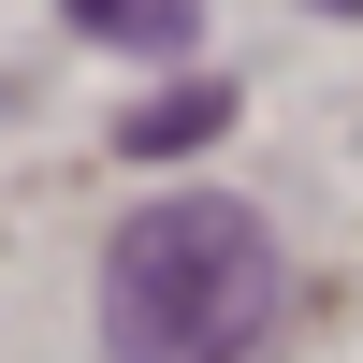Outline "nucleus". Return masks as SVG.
Segmentation results:
<instances>
[{
    "label": "nucleus",
    "mask_w": 363,
    "mask_h": 363,
    "mask_svg": "<svg viewBox=\"0 0 363 363\" xmlns=\"http://www.w3.org/2000/svg\"><path fill=\"white\" fill-rule=\"evenodd\" d=\"M291 277H277V233L262 203L233 189H174L116 233L102 262V349L116 363H262Z\"/></svg>",
    "instance_id": "obj_1"
},
{
    "label": "nucleus",
    "mask_w": 363,
    "mask_h": 363,
    "mask_svg": "<svg viewBox=\"0 0 363 363\" xmlns=\"http://www.w3.org/2000/svg\"><path fill=\"white\" fill-rule=\"evenodd\" d=\"M218 131H233V87H160V102L116 116V145H131V160H189V145H218Z\"/></svg>",
    "instance_id": "obj_2"
},
{
    "label": "nucleus",
    "mask_w": 363,
    "mask_h": 363,
    "mask_svg": "<svg viewBox=\"0 0 363 363\" xmlns=\"http://www.w3.org/2000/svg\"><path fill=\"white\" fill-rule=\"evenodd\" d=\"M58 15L87 29V44H131V58H174L203 29V0H58Z\"/></svg>",
    "instance_id": "obj_3"
},
{
    "label": "nucleus",
    "mask_w": 363,
    "mask_h": 363,
    "mask_svg": "<svg viewBox=\"0 0 363 363\" xmlns=\"http://www.w3.org/2000/svg\"><path fill=\"white\" fill-rule=\"evenodd\" d=\"M320 15H363V0H320Z\"/></svg>",
    "instance_id": "obj_4"
}]
</instances>
